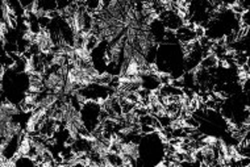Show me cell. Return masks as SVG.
<instances>
[{
  "label": "cell",
  "mask_w": 250,
  "mask_h": 167,
  "mask_svg": "<svg viewBox=\"0 0 250 167\" xmlns=\"http://www.w3.org/2000/svg\"><path fill=\"white\" fill-rule=\"evenodd\" d=\"M0 109L3 112H5L7 115L12 116V117L13 116H18L19 113H20V111H21L16 104L11 103V102H7V100L0 104Z\"/></svg>",
  "instance_id": "277c9868"
},
{
  "label": "cell",
  "mask_w": 250,
  "mask_h": 167,
  "mask_svg": "<svg viewBox=\"0 0 250 167\" xmlns=\"http://www.w3.org/2000/svg\"><path fill=\"white\" fill-rule=\"evenodd\" d=\"M175 36L177 39L181 41L182 43H188V42H194L196 41V35H195L194 28H191L187 25H182L181 28H178L175 30Z\"/></svg>",
  "instance_id": "3957f363"
},
{
  "label": "cell",
  "mask_w": 250,
  "mask_h": 167,
  "mask_svg": "<svg viewBox=\"0 0 250 167\" xmlns=\"http://www.w3.org/2000/svg\"><path fill=\"white\" fill-rule=\"evenodd\" d=\"M121 155L128 157V158L137 161L141 157V151H140V146L137 142L134 141H123V146H121Z\"/></svg>",
  "instance_id": "7a4b0ae2"
},
{
  "label": "cell",
  "mask_w": 250,
  "mask_h": 167,
  "mask_svg": "<svg viewBox=\"0 0 250 167\" xmlns=\"http://www.w3.org/2000/svg\"><path fill=\"white\" fill-rule=\"evenodd\" d=\"M36 47L39 49L40 53H53V49H54V42H53L52 37L49 35L48 29H41L36 35L35 42Z\"/></svg>",
  "instance_id": "6da1fadb"
},
{
  "label": "cell",
  "mask_w": 250,
  "mask_h": 167,
  "mask_svg": "<svg viewBox=\"0 0 250 167\" xmlns=\"http://www.w3.org/2000/svg\"><path fill=\"white\" fill-rule=\"evenodd\" d=\"M220 141L217 137L215 136H204V137L200 138V144L202 145H208V146H213V147H217L220 145Z\"/></svg>",
  "instance_id": "5b68a950"
}]
</instances>
